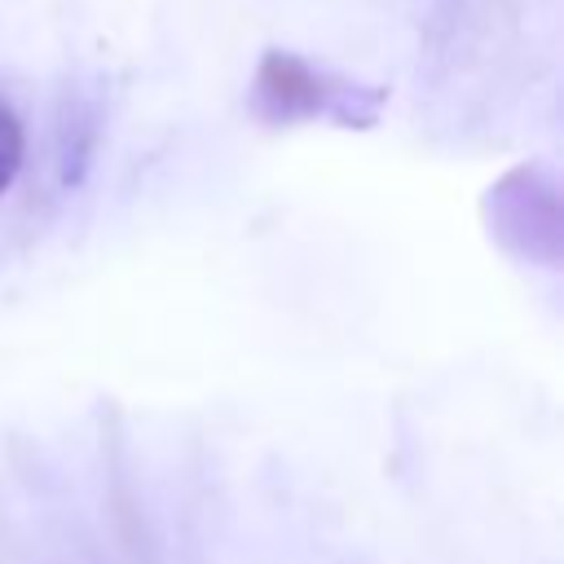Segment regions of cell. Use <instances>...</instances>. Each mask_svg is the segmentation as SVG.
I'll return each instance as SVG.
<instances>
[{
	"instance_id": "obj_3",
	"label": "cell",
	"mask_w": 564,
	"mask_h": 564,
	"mask_svg": "<svg viewBox=\"0 0 564 564\" xmlns=\"http://www.w3.org/2000/svg\"><path fill=\"white\" fill-rule=\"evenodd\" d=\"M22 154H26L22 123H18V115L0 101V194L18 181V172H22Z\"/></svg>"
},
{
	"instance_id": "obj_2",
	"label": "cell",
	"mask_w": 564,
	"mask_h": 564,
	"mask_svg": "<svg viewBox=\"0 0 564 564\" xmlns=\"http://www.w3.org/2000/svg\"><path fill=\"white\" fill-rule=\"evenodd\" d=\"M489 225L502 247H511L524 260L555 264L560 260V198L546 172L538 167H516L507 172L489 198Z\"/></svg>"
},
{
	"instance_id": "obj_1",
	"label": "cell",
	"mask_w": 564,
	"mask_h": 564,
	"mask_svg": "<svg viewBox=\"0 0 564 564\" xmlns=\"http://www.w3.org/2000/svg\"><path fill=\"white\" fill-rule=\"evenodd\" d=\"M379 84H352L344 75L317 70L291 48H269L251 79V110L264 123L330 119L339 128H375L383 110Z\"/></svg>"
}]
</instances>
